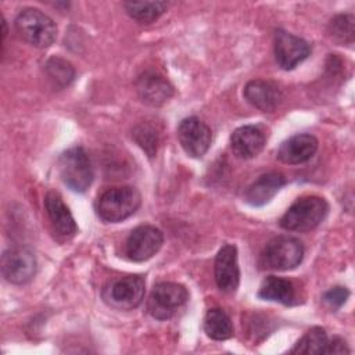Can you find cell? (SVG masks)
Listing matches in <instances>:
<instances>
[{
    "mask_svg": "<svg viewBox=\"0 0 355 355\" xmlns=\"http://www.w3.org/2000/svg\"><path fill=\"white\" fill-rule=\"evenodd\" d=\"M141 196L132 186H119L105 190L97 200L96 211L101 220L118 223L132 216L140 207Z\"/></svg>",
    "mask_w": 355,
    "mask_h": 355,
    "instance_id": "cell-1",
    "label": "cell"
},
{
    "mask_svg": "<svg viewBox=\"0 0 355 355\" xmlns=\"http://www.w3.org/2000/svg\"><path fill=\"white\" fill-rule=\"evenodd\" d=\"M329 212V204L318 196H306L298 198L284 212L280 226L291 232H309L318 227Z\"/></svg>",
    "mask_w": 355,
    "mask_h": 355,
    "instance_id": "cell-2",
    "label": "cell"
},
{
    "mask_svg": "<svg viewBox=\"0 0 355 355\" xmlns=\"http://www.w3.org/2000/svg\"><path fill=\"white\" fill-rule=\"evenodd\" d=\"M18 35L29 44L44 49L54 43L57 37L55 22L37 8H24L15 18Z\"/></svg>",
    "mask_w": 355,
    "mask_h": 355,
    "instance_id": "cell-3",
    "label": "cell"
},
{
    "mask_svg": "<svg viewBox=\"0 0 355 355\" xmlns=\"http://www.w3.org/2000/svg\"><path fill=\"white\" fill-rule=\"evenodd\" d=\"M302 258L304 245L298 239L279 236L265 245L259 258V266L270 270H291L302 262Z\"/></svg>",
    "mask_w": 355,
    "mask_h": 355,
    "instance_id": "cell-4",
    "label": "cell"
},
{
    "mask_svg": "<svg viewBox=\"0 0 355 355\" xmlns=\"http://www.w3.org/2000/svg\"><path fill=\"white\" fill-rule=\"evenodd\" d=\"M58 172L64 184L75 193H85L93 182L92 164L82 147H71L60 155Z\"/></svg>",
    "mask_w": 355,
    "mask_h": 355,
    "instance_id": "cell-5",
    "label": "cell"
},
{
    "mask_svg": "<svg viewBox=\"0 0 355 355\" xmlns=\"http://www.w3.org/2000/svg\"><path fill=\"white\" fill-rule=\"evenodd\" d=\"M144 293V279L140 275H128L110 280L103 288V300L111 308L130 311L141 304Z\"/></svg>",
    "mask_w": 355,
    "mask_h": 355,
    "instance_id": "cell-6",
    "label": "cell"
},
{
    "mask_svg": "<svg viewBox=\"0 0 355 355\" xmlns=\"http://www.w3.org/2000/svg\"><path fill=\"white\" fill-rule=\"evenodd\" d=\"M189 300L187 288L173 282H161L153 287L147 309L158 320L171 319Z\"/></svg>",
    "mask_w": 355,
    "mask_h": 355,
    "instance_id": "cell-7",
    "label": "cell"
},
{
    "mask_svg": "<svg viewBox=\"0 0 355 355\" xmlns=\"http://www.w3.org/2000/svg\"><path fill=\"white\" fill-rule=\"evenodd\" d=\"M164 236L159 229L151 225L137 226L125 241V255L133 262H143L153 258L162 247Z\"/></svg>",
    "mask_w": 355,
    "mask_h": 355,
    "instance_id": "cell-8",
    "label": "cell"
},
{
    "mask_svg": "<svg viewBox=\"0 0 355 355\" xmlns=\"http://www.w3.org/2000/svg\"><path fill=\"white\" fill-rule=\"evenodd\" d=\"M37 270L35 254L24 247L10 248L1 255V272L7 282L25 284L33 279Z\"/></svg>",
    "mask_w": 355,
    "mask_h": 355,
    "instance_id": "cell-9",
    "label": "cell"
},
{
    "mask_svg": "<svg viewBox=\"0 0 355 355\" xmlns=\"http://www.w3.org/2000/svg\"><path fill=\"white\" fill-rule=\"evenodd\" d=\"M178 139L184 153L193 158H201L212 141L211 129L197 116L184 118L178 126Z\"/></svg>",
    "mask_w": 355,
    "mask_h": 355,
    "instance_id": "cell-10",
    "label": "cell"
},
{
    "mask_svg": "<svg viewBox=\"0 0 355 355\" xmlns=\"http://www.w3.org/2000/svg\"><path fill=\"white\" fill-rule=\"evenodd\" d=\"M311 53V46L302 37L283 29L275 32V58L282 69H294Z\"/></svg>",
    "mask_w": 355,
    "mask_h": 355,
    "instance_id": "cell-11",
    "label": "cell"
},
{
    "mask_svg": "<svg viewBox=\"0 0 355 355\" xmlns=\"http://www.w3.org/2000/svg\"><path fill=\"white\" fill-rule=\"evenodd\" d=\"M215 282L220 291L234 293L240 283V268L237 261V248L233 244H225L215 258Z\"/></svg>",
    "mask_w": 355,
    "mask_h": 355,
    "instance_id": "cell-12",
    "label": "cell"
},
{
    "mask_svg": "<svg viewBox=\"0 0 355 355\" xmlns=\"http://www.w3.org/2000/svg\"><path fill=\"white\" fill-rule=\"evenodd\" d=\"M136 90L141 101L151 107L165 104L173 94V86L159 73L150 71L137 78Z\"/></svg>",
    "mask_w": 355,
    "mask_h": 355,
    "instance_id": "cell-13",
    "label": "cell"
},
{
    "mask_svg": "<svg viewBox=\"0 0 355 355\" xmlns=\"http://www.w3.org/2000/svg\"><path fill=\"white\" fill-rule=\"evenodd\" d=\"M44 208L46 214L51 222L54 232L64 237L71 239L76 234L78 226L75 219L69 211V208L64 204L61 196L55 191H49L44 197Z\"/></svg>",
    "mask_w": 355,
    "mask_h": 355,
    "instance_id": "cell-14",
    "label": "cell"
},
{
    "mask_svg": "<svg viewBox=\"0 0 355 355\" xmlns=\"http://www.w3.org/2000/svg\"><path fill=\"white\" fill-rule=\"evenodd\" d=\"M318 150V140L308 133H298L284 140L279 150L277 158L288 165H297L306 162L313 157Z\"/></svg>",
    "mask_w": 355,
    "mask_h": 355,
    "instance_id": "cell-15",
    "label": "cell"
},
{
    "mask_svg": "<svg viewBox=\"0 0 355 355\" xmlns=\"http://www.w3.org/2000/svg\"><path fill=\"white\" fill-rule=\"evenodd\" d=\"M265 141L266 137L263 130L255 125L240 126L230 136V147L233 153L244 159L258 155L262 151Z\"/></svg>",
    "mask_w": 355,
    "mask_h": 355,
    "instance_id": "cell-16",
    "label": "cell"
},
{
    "mask_svg": "<svg viewBox=\"0 0 355 355\" xmlns=\"http://www.w3.org/2000/svg\"><path fill=\"white\" fill-rule=\"evenodd\" d=\"M243 94L252 107L263 112H270L277 108L283 98L280 89L273 82L261 79L250 80L245 85Z\"/></svg>",
    "mask_w": 355,
    "mask_h": 355,
    "instance_id": "cell-17",
    "label": "cell"
},
{
    "mask_svg": "<svg viewBox=\"0 0 355 355\" xmlns=\"http://www.w3.org/2000/svg\"><path fill=\"white\" fill-rule=\"evenodd\" d=\"M286 184V178L279 172H269L259 176L245 191L244 200L252 207L268 204Z\"/></svg>",
    "mask_w": 355,
    "mask_h": 355,
    "instance_id": "cell-18",
    "label": "cell"
},
{
    "mask_svg": "<svg viewBox=\"0 0 355 355\" xmlns=\"http://www.w3.org/2000/svg\"><path fill=\"white\" fill-rule=\"evenodd\" d=\"M258 297L283 305H293L295 304L297 293L294 284L290 280L276 276H268L259 287Z\"/></svg>",
    "mask_w": 355,
    "mask_h": 355,
    "instance_id": "cell-19",
    "label": "cell"
},
{
    "mask_svg": "<svg viewBox=\"0 0 355 355\" xmlns=\"http://www.w3.org/2000/svg\"><path fill=\"white\" fill-rule=\"evenodd\" d=\"M204 330L212 340L222 341L233 336V324L229 315L220 308H211L204 318Z\"/></svg>",
    "mask_w": 355,
    "mask_h": 355,
    "instance_id": "cell-20",
    "label": "cell"
},
{
    "mask_svg": "<svg viewBox=\"0 0 355 355\" xmlns=\"http://www.w3.org/2000/svg\"><path fill=\"white\" fill-rule=\"evenodd\" d=\"M126 12L140 24L155 21L168 8L166 1H126L123 4Z\"/></svg>",
    "mask_w": 355,
    "mask_h": 355,
    "instance_id": "cell-21",
    "label": "cell"
},
{
    "mask_svg": "<svg viewBox=\"0 0 355 355\" xmlns=\"http://www.w3.org/2000/svg\"><path fill=\"white\" fill-rule=\"evenodd\" d=\"M327 344V334L324 329L315 326L309 329L294 345L290 351L291 354H302V355H320L324 351Z\"/></svg>",
    "mask_w": 355,
    "mask_h": 355,
    "instance_id": "cell-22",
    "label": "cell"
},
{
    "mask_svg": "<svg viewBox=\"0 0 355 355\" xmlns=\"http://www.w3.org/2000/svg\"><path fill=\"white\" fill-rule=\"evenodd\" d=\"M47 76L60 87L68 86L75 78V69L69 61L61 57H51L44 65Z\"/></svg>",
    "mask_w": 355,
    "mask_h": 355,
    "instance_id": "cell-23",
    "label": "cell"
},
{
    "mask_svg": "<svg viewBox=\"0 0 355 355\" xmlns=\"http://www.w3.org/2000/svg\"><path fill=\"white\" fill-rule=\"evenodd\" d=\"M330 37L340 43V44H347L354 42V15L351 14H340L336 15L327 29Z\"/></svg>",
    "mask_w": 355,
    "mask_h": 355,
    "instance_id": "cell-24",
    "label": "cell"
},
{
    "mask_svg": "<svg viewBox=\"0 0 355 355\" xmlns=\"http://www.w3.org/2000/svg\"><path fill=\"white\" fill-rule=\"evenodd\" d=\"M133 139L136 143L150 155L153 157L157 151L158 144V133L154 126L148 123H140L133 129Z\"/></svg>",
    "mask_w": 355,
    "mask_h": 355,
    "instance_id": "cell-25",
    "label": "cell"
},
{
    "mask_svg": "<svg viewBox=\"0 0 355 355\" xmlns=\"http://www.w3.org/2000/svg\"><path fill=\"white\" fill-rule=\"evenodd\" d=\"M349 297V291L347 287L344 286H336L333 288H330L329 291H326L323 294V302L331 308V309H337L341 305H344V302L347 301V298Z\"/></svg>",
    "mask_w": 355,
    "mask_h": 355,
    "instance_id": "cell-26",
    "label": "cell"
},
{
    "mask_svg": "<svg viewBox=\"0 0 355 355\" xmlns=\"http://www.w3.org/2000/svg\"><path fill=\"white\" fill-rule=\"evenodd\" d=\"M323 354H349V348L343 338L333 337L331 340H327Z\"/></svg>",
    "mask_w": 355,
    "mask_h": 355,
    "instance_id": "cell-27",
    "label": "cell"
}]
</instances>
